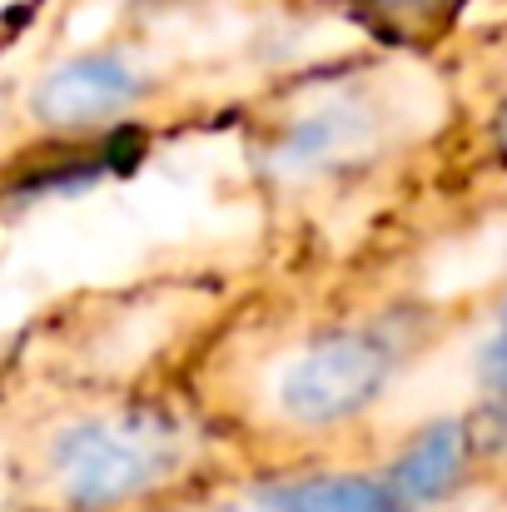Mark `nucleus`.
Listing matches in <instances>:
<instances>
[{"label": "nucleus", "instance_id": "20e7f679", "mask_svg": "<svg viewBox=\"0 0 507 512\" xmlns=\"http://www.w3.org/2000/svg\"><path fill=\"white\" fill-rule=\"evenodd\" d=\"M468 453H473V438L463 423H433L423 428L388 468V493L398 508H428L438 498H448L458 488V478L468 473Z\"/></svg>", "mask_w": 507, "mask_h": 512}, {"label": "nucleus", "instance_id": "39448f33", "mask_svg": "<svg viewBox=\"0 0 507 512\" xmlns=\"http://www.w3.org/2000/svg\"><path fill=\"white\" fill-rule=\"evenodd\" d=\"M269 512H403L393 503V493L373 478H304V483H284L269 493Z\"/></svg>", "mask_w": 507, "mask_h": 512}, {"label": "nucleus", "instance_id": "f257e3e1", "mask_svg": "<svg viewBox=\"0 0 507 512\" xmlns=\"http://www.w3.org/2000/svg\"><path fill=\"white\" fill-rule=\"evenodd\" d=\"M179 463V438L165 418L120 413L70 423L50 443L55 493L75 512H110L160 488Z\"/></svg>", "mask_w": 507, "mask_h": 512}, {"label": "nucleus", "instance_id": "7ed1b4c3", "mask_svg": "<svg viewBox=\"0 0 507 512\" xmlns=\"http://www.w3.org/2000/svg\"><path fill=\"white\" fill-rule=\"evenodd\" d=\"M135 95H140V85H135L125 60L85 55V60H70V65L50 70L40 80L30 110H35V120L45 130H95V125L115 120Z\"/></svg>", "mask_w": 507, "mask_h": 512}, {"label": "nucleus", "instance_id": "0eeeda50", "mask_svg": "<svg viewBox=\"0 0 507 512\" xmlns=\"http://www.w3.org/2000/svg\"><path fill=\"white\" fill-rule=\"evenodd\" d=\"M493 135H498V150H503V160H507V105L498 110V120H493Z\"/></svg>", "mask_w": 507, "mask_h": 512}, {"label": "nucleus", "instance_id": "423d86ee", "mask_svg": "<svg viewBox=\"0 0 507 512\" xmlns=\"http://www.w3.org/2000/svg\"><path fill=\"white\" fill-rule=\"evenodd\" d=\"M353 10L388 45H428L458 20L463 0H353Z\"/></svg>", "mask_w": 507, "mask_h": 512}, {"label": "nucleus", "instance_id": "f03ea898", "mask_svg": "<svg viewBox=\"0 0 507 512\" xmlns=\"http://www.w3.org/2000/svg\"><path fill=\"white\" fill-rule=\"evenodd\" d=\"M398 348L378 329H338L314 339L284 373L279 403L304 428H334L363 413L393 378Z\"/></svg>", "mask_w": 507, "mask_h": 512}]
</instances>
